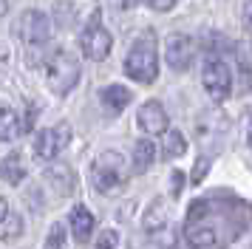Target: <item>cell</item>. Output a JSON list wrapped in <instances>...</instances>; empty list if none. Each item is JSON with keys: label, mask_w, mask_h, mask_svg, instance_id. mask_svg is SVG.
Instances as JSON below:
<instances>
[{"label": "cell", "mask_w": 252, "mask_h": 249, "mask_svg": "<svg viewBox=\"0 0 252 249\" xmlns=\"http://www.w3.org/2000/svg\"><path fill=\"white\" fill-rule=\"evenodd\" d=\"M6 68H9V48H0V77Z\"/></svg>", "instance_id": "obj_23"}, {"label": "cell", "mask_w": 252, "mask_h": 249, "mask_svg": "<svg viewBox=\"0 0 252 249\" xmlns=\"http://www.w3.org/2000/svg\"><path fill=\"white\" fill-rule=\"evenodd\" d=\"M247 229V207L238 198L204 195L187 210L184 238L190 249H227Z\"/></svg>", "instance_id": "obj_1"}, {"label": "cell", "mask_w": 252, "mask_h": 249, "mask_svg": "<svg viewBox=\"0 0 252 249\" xmlns=\"http://www.w3.org/2000/svg\"><path fill=\"white\" fill-rule=\"evenodd\" d=\"M40 71L54 96H68L80 82V60L68 48H57L54 54H48L40 62Z\"/></svg>", "instance_id": "obj_4"}, {"label": "cell", "mask_w": 252, "mask_h": 249, "mask_svg": "<svg viewBox=\"0 0 252 249\" xmlns=\"http://www.w3.org/2000/svg\"><path fill=\"white\" fill-rule=\"evenodd\" d=\"M136 124H139V130L148 136H164L170 130V116L161 108L159 99H148L136 111Z\"/></svg>", "instance_id": "obj_11"}, {"label": "cell", "mask_w": 252, "mask_h": 249, "mask_svg": "<svg viewBox=\"0 0 252 249\" xmlns=\"http://www.w3.org/2000/svg\"><path fill=\"white\" fill-rule=\"evenodd\" d=\"M43 249H65V226L54 224L46 235V247Z\"/></svg>", "instance_id": "obj_19"}, {"label": "cell", "mask_w": 252, "mask_h": 249, "mask_svg": "<svg viewBox=\"0 0 252 249\" xmlns=\"http://www.w3.org/2000/svg\"><path fill=\"white\" fill-rule=\"evenodd\" d=\"M80 48H82V54L88 57V60H94V62L108 60L111 48H114V37L102 26L99 14H91V20L85 23V29L80 34Z\"/></svg>", "instance_id": "obj_7"}, {"label": "cell", "mask_w": 252, "mask_h": 249, "mask_svg": "<svg viewBox=\"0 0 252 249\" xmlns=\"http://www.w3.org/2000/svg\"><path fill=\"white\" fill-rule=\"evenodd\" d=\"M6 218H9V201H6V198L0 195V224H3Z\"/></svg>", "instance_id": "obj_24"}, {"label": "cell", "mask_w": 252, "mask_h": 249, "mask_svg": "<svg viewBox=\"0 0 252 249\" xmlns=\"http://www.w3.org/2000/svg\"><path fill=\"white\" fill-rule=\"evenodd\" d=\"M99 99H102V105L111 113H122L127 105L133 102V91L125 88V85H105V88L99 91Z\"/></svg>", "instance_id": "obj_14"}, {"label": "cell", "mask_w": 252, "mask_h": 249, "mask_svg": "<svg viewBox=\"0 0 252 249\" xmlns=\"http://www.w3.org/2000/svg\"><path fill=\"white\" fill-rule=\"evenodd\" d=\"M68 229H71V235H74L77 244H88V241H91V235H94V215H91V210H88L85 204L71 207Z\"/></svg>", "instance_id": "obj_12"}, {"label": "cell", "mask_w": 252, "mask_h": 249, "mask_svg": "<svg viewBox=\"0 0 252 249\" xmlns=\"http://www.w3.org/2000/svg\"><path fill=\"white\" fill-rule=\"evenodd\" d=\"M94 249H119V238H116L114 229H105V232H99V238H96V247Z\"/></svg>", "instance_id": "obj_20"}, {"label": "cell", "mask_w": 252, "mask_h": 249, "mask_svg": "<svg viewBox=\"0 0 252 249\" xmlns=\"http://www.w3.org/2000/svg\"><path fill=\"white\" fill-rule=\"evenodd\" d=\"M122 68H125V77H130L139 85L156 82V77H159V43H156L153 29L136 37V43L130 45Z\"/></svg>", "instance_id": "obj_3"}, {"label": "cell", "mask_w": 252, "mask_h": 249, "mask_svg": "<svg viewBox=\"0 0 252 249\" xmlns=\"http://www.w3.org/2000/svg\"><path fill=\"white\" fill-rule=\"evenodd\" d=\"M133 170L136 173H145V170L153 164V158H156V147H153V142H148V139H139L136 145H133Z\"/></svg>", "instance_id": "obj_17"}, {"label": "cell", "mask_w": 252, "mask_h": 249, "mask_svg": "<svg viewBox=\"0 0 252 249\" xmlns=\"http://www.w3.org/2000/svg\"><path fill=\"white\" fill-rule=\"evenodd\" d=\"M125 184V161L116 150H105L91 164V187L102 195H111Z\"/></svg>", "instance_id": "obj_5"}, {"label": "cell", "mask_w": 252, "mask_h": 249, "mask_svg": "<svg viewBox=\"0 0 252 249\" xmlns=\"http://www.w3.org/2000/svg\"><path fill=\"white\" fill-rule=\"evenodd\" d=\"M71 142V124L68 122H57L51 127H43L40 133L34 136V156L40 161H54V158L68 147Z\"/></svg>", "instance_id": "obj_8"}, {"label": "cell", "mask_w": 252, "mask_h": 249, "mask_svg": "<svg viewBox=\"0 0 252 249\" xmlns=\"http://www.w3.org/2000/svg\"><path fill=\"white\" fill-rule=\"evenodd\" d=\"M20 133H23V119L17 116V111L0 105V142H14Z\"/></svg>", "instance_id": "obj_15"}, {"label": "cell", "mask_w": 252, "mask_h": 249, "mask_svg": "<svg viewBox=\"0 0 252 249\" xmlns=\"http://www.w3.org/2000/svg\"><path fill=\"white\" fill-rule=\"evenodd\" d=\"M187 153V139H184L182 130H167L164 133V145H161V156L164 158H179Z\"/></svg>", "instance_id": "obj_18"}, {"label": "cell", "mask_w": 252, "mask_h": 249, "mask_svg": "<svg viewBox=\"0 0 252 249\" xmlns=\"http://www.w3.org/2000/svg\"><path fill=\"white\" fill-rule=\"evenodd\" d=\"M201 85H204V93L210 99H227L232 93V71H229V62L224 57L213 51V54L204 57V65H201Z\"/></svg>", "instance_id": "obj_6"}, {"label": "cell", "mask_w": 252, "mask_h": 249, "mask_svg": "<svg viewBox=\"0 0 252 249\" xmlns=\"http://www.w3.org/2000/svg\"><path fill=\"white\" fill-rule=\"evenodd\" d=\"M167 224H170V210H167V204L161 201V198H156L145 210V215H142V229L150 232V235H159V232L167 229Z\"/></svg>", "instance_id": "obj_13"}, {"label": "cell", "mask_w": 252, "mask_h": 249, "mask_svg": "<svg viewBox=\"0 0 252 249\" xmlns=\"http://www.w3.org/2000/svg\"><path fill=\"white\" fill-rule=\"evenodd\" d=\"M130 3H133V0H116V6H119V9H127Z\"/></svg>", "instance_id": "obj_26"}, {"label": "cell", "mask_w": 252, "mask_h": 249, "mask_svg": "<svg viewBox=\"0 0 252 249\" xmlns=\"http://www.w3.org/2000/svg\"><path fill=\"white\" fill-rule=\"evenodd\" d=\"M176 3H179V0H148V6L156 9V11H170Z\"/></svg>", "instance_id": "obj_22"}, {"label": "cell", "mask_w": 252, "mask_h": 249, "mask_svg": "<svg viewBox=\"0 0 252 249\" xmlns=\"http://www.w3.org/2000/svg\"><path fill=\"white\" fill-rule=\"evenodd\" d=\"M210 164H213V158H210V156H201V158H198V161H195V170L190 173V176H193L190 181H193V184H198V181L204 179V173H207V167H210Z\"/></svg>", "instance_id": "obj_21"}, {"label": "cell", "mask_w": 252, "mask_h": 249, "mask_svg": "<svg viewBox=\"0 0 252 249\" xmlns=\"http://www.w3.org/2000/svg\"><path fill=\"white\" fill-rule=\"evenodd\" d=\"M9 14V0H0V20Z\"/></svg>", "instance_id": "obj_25"}, {"label": "cell", "mask_w": 252, "mask_h": 249, "mask_svg": "<svg viewBox=\"0 0 252 249\" xmlns=\"http://www.w3.org/2000/svg\"><path fill=\"white\" fill-rule=\"evenodd\" d=\"M71 190H74V176H71V167L57 164V167H48L46 173L40 176V184H37L34 195H46V198H43V207H46V204H60Z\"/></svg>", "instance_id": "obj_9"}, {"label": "cell", "mask_w": 252, "mask_h": 249, "mask_svg": "<svg viewBox=\"0 0 252 249\" xmlns=\"http://www.w3.org/2000/svg\"><path fill=\"white\" fill-rule=\"evenodd\" d=\"M164 60H167V68L173 71H190V65L195 62V40L190 34H170L167 37V48H164Z\"/></svg>", "instance_id": "obj_10"}, {"label": "cell", "mask_w": 252, "mask_h": 249, "mask_svg": "<svg viewBox=\"0 0 252 249\" xmlns=\"http://www.w3.org/2000/svg\"><path fill=\"white\" fill-rule=\"evenodd\" d=\"M17 40L23 43L29 65H40L48 57V43H51V20L40 9H26L14 26Z\"/></svg>", "instance_id": "obj_2"}, {"label": "cell", "mask_w": 252, "mask_h": 249, "mask_svg": "<svg viewBox=\"0 0 252 249\" xmlns=\"http://www.w3.org/2000/svg\"><path fill=\"white\" fill-rule=\"evenodd\" d=\"M23 179H26L23 158H20V153L14 150V153H9V156L0 161V181H6V184L17 187V184H23Z\"/></svg>", "instance_id": "obj_16"}]
</instances>
